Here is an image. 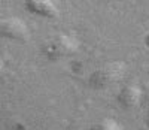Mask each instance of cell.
I'll list each match as a JSON object with an SVG mask.
<instances>
[{
    "mask_svg": "<svg viewBox=\"0 0 149 130\" xmlns=\"http://www.w3.org/2000/svg\"><path fill=\"white\" fill-rule=\"evenodd\" d=\"M78 49H79V41L76 36L70 33H58L49 37L42 45V54L48 60L57 61L73 56Z\"/></svg>",
    "mask_w": 149,
    "mask_h": 130,
    "instance_id": "cell-1",
    "label": "cell"
},
{
    "mask_svg": "<svg viewBox=\"0 0 149 130\" xmlns=\"http://www.w3.org/2000/svg\"><path fill=\"white\" fill-rule=\"evenodd\" d=\"M124 73H125V64L122 61H110L104 63L100 67H97L95 70L91 72L88 78L90 87L95 90H103L110 85H113L115 82L121 81Z\"/></svg>",
    "mask_w": 149,
    "mask_h": 130,
    "instance_id": "cell-2",
    "label": "cell"
},
{
    "mask_svg": "<svg viewBox=\"0 0 149 130\" xmlns=\"http://www.w3.org/2000/svg\"><path fill=\"white\" fill-rule=\"evenodd\" d=\"M30 36L27 24L17 17L0 20V37L9 41H27Z\"/></svg>",
    "mask_w": 149,
    "mask_h": 130,
    "instance_id": "cell-3",
    "label": "cell"
},
{
    "mask_svg": "<svg viewBox=\"0 0 149 130\" xmlns=\"http://www.w3.org/2000/svg\"><path fill=\"white\" fill-rule=\"evenodd\" d=\"M142 97H143V93H142V88L139 85L127 84L118 91L116 102H118V105L124 109H133V108L140 105Z\"/></svg>",
    "mask_w": 149,
    "mask_h": 130,
    "instance_id": "cell-4",
    "label": "cell"
},
{
    "mask_svg": "<svg viewBox=\"0 0 149 130\" xmlns=\"http://www.w3.org/2000/svg\"><path fill=\"white\" fill-rule=\"evenodd\" d=\"M24 6L30 14L42 18H55L58 15V8L52 0H24Z\"/></svg>",
    "mask_w": 149,
    "mask_h": 130,
    "instance_id": "cell-5",
    "label": "cell"
},
{
    "mask_svg": "<svg viewBox=\"0 0 149 130\" xmlns=\"http://www.w3.org/2000/svg\"><path fill=\"white\" fill-rule=\"evenodd\" d=\"M90 130H124V127L113 118H103L100 121L94 123L90 127Z\"/></svg>",
    "mask_w": 149,
    "mask_h": 130,
    "instance_id": "cell-6",
    "label": "cell"
},
{
    "mask_svg": "<svg viewBox=\"0 0 149 130\" xmlns=\"http://www.w3.org/2000/svg\"><path fill=\"white\" fill-rule=\"evenodd\" d=\"M2 70H3V60L0 58V72H2Z\"/></svg>",
    "mask_w": 149,
    "mask_h": 130,
    "instance_id": "cell-7",
    "label": "cell"
},
{
    "mask_svg": "<svg viewBox=\"0 0 149 130\" xmlns=\"http://www.w3.org/2000/svg\"><path fill=\"white\" fill-rule=\"evenodd\" d=\"M146 117H148V123H149V108H148V114H146Z\"/></svg>",
    "mask_w": 149,
    "mask_h": 130,
    "instance_id": "cell-8",
    "label": "cell"
},
{
    "mask_svg": "<svg viewBox=\"0 0 149 130\" xmlns=\"http://www.w3.org/2000/svg\"><path fill=\"white\" fill-rule=\"evenodd\" d=\"M107 2H110V0H107Z\"/></svg>",
    "mask_w": 149,
    "mask_h": 130,
    "instance_id": "cell-9",
    "label": "cell"
}]
</instances>
